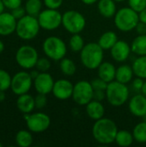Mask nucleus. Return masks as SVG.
Listing matches in <instances>:
<instances>
[{
    "mask_svg": "<svg viewBox=\"0 0 146 147\" xmlns=\"http://www.w3.org/2000/svg\"><path fill=\"white\" fill-rule=\"evenodd\" d=\"M2 146H3V145H2V143L0 142V147H2Z\"/></svg>",
    "mask_w": 146,
    "mask_h": 147,
    "instance_id": "52",
    "label": "nucleus"
},
{
    "mask_svg": "<svg viewBox=\"0 0 146 147\" xmlns=\"http://www.w3.org/2000/svg\"><path fill=\"white\" fill-rule=\"evenodd\" d=\"M134 75L133 67L128 65H121L116 68V76L115 80L122 84H128L132 81Z\"/></svg>",
    "mask_w": 146,
    "mask_h": 147,
    "instance_id": "22",
    "label": "nucleus"
},
{
    "mask_svg": "<svg viewBox=\"0 0 146 147\" xmlns=\"http://www.w3.org/2000/svg\"><path fill=\"white\" fill-rule=\"evenodd\" d=\"M118 131V127L113 120L102 117L95 121L92 127V135L99 144L109 145L115 141Z\"/></svg>",
    "mask_w": 146,
    "mask_h": 147,
    "instance_id": "1",
    "label": "nucleus"
},
{
    "mask_svg": "<svg viewBox=\"0 0 146 147\" xmlns=\"http://www.w3.org/2000/svg\"><path fill=\"white\" fill-rule=\"evenodd\" d=\"M3 3L6 9L12 10V9L21 6L22 0H3Z\"/></svg>",
    "mask_w": 146,
    "mask_h": 147,
    "instance_id": "39",
    "label": "nucleus"
},
{
    "mask_svg": "<svg viewBox=\"0 0 146 147\" xmlns=\"http://www.w3.org/2000/svg\"><path fill=\"white\" fill-rule=\"evenodd\" d=\"M91 85L94 89V90H106L108 84L107 82H105L104 80H102V78H100L99 77L93 79L91 82Z\"/></svg>",
    "mask_w": 146,
    "mask_h": 147,
    "instance_id": "36",
    "label": "nucleus"
},
{
    "mask_svg": "<svg viewBox=\"0 0 146 147\" xmlns=\"http://www.w3.org/2000/svg\"><path fill=\"white\" fill-rule=\"evenodd\" d=\"M141 93H142L144 96H146V81L144 83V85H143L142 90H141Z\"/></svg>",
    "mask_w": 146,
    "mask_h": 147,
    "instance_id": "49",
    "label": "nucleus"
},
{
    "mask_svg": "<svg viewBox=\"0 0 146 147\" xmlns=\"http://www.w3.org/2000/svg\"><path fill=\"white\" fill-rule=\"evenodd\" d=\"M135 29L139 34H146V23H144L139 21V23L137 24Z\"/></svg>",
    "mask_w": 146,
    "mask_h": 147,
    "instance_id": "42",
    "label": "nucleus"
},
{
    "mask_svg": "<svg viewBox=\"0 0 146 147\" xmlns=\"http://www.w3.org/2000/svg\"><path fill=\"white\" fill-rule=\"evenodd\" d=\"M40 28L38 18L27 14L17 21L15 33L23 40H31L38 35Z\"/></svg>",
    "mask_w": 146,
    "mask_h": 147,
    "instance_id": "5",
    "label": "nucleus"
},
{
    "mask_svg": "<svg viewBox=\"0 0 146 147\" xmlns=\"http://www.w3.org/2000/svg\"><path fill=\"white\" fill-rule=\"evenodd\" d=\"M54 85V80L51 74L47 71L40 72L39 75L34 79V87L37 93L48 95L52 93Z\"/></svg>",
    "mask_w": 146,
    "mask_h": 147,
    "instance_id": "14",
    "label": "nucleus"
},
{
    "mask_svg": "<svg viewBox=\"0 0 146 147\" xmlns=\"http://www.w3.org/2000/svg\"><path fill=\"white\" fill-rule=\"evenodd\" d=\"M97 72L98 77L107 83L115 80L116 68L111 62L103 61L97 68Z\"/></svg>",
    "mask_w": 146,
    "mask_h": 147,
    "instance_id": "18",
    "label": "nucleus"
},
{
    "mask_svg": "<svg viewBox=\"0 0 146 147\" xmlns=\"http://www.w3.org/2000/svg\"><path fill=\"white\" fill-rule=\"evenodd\" d=\"M85 107H86L85 108L86 114L90 119L94 121H97L104 117L105 108L103 104L102 103V102L92 100L87 105H85Z\"/></svg>",
    "mask_w": 146,
    "mask_h": 147,
    "instance_id": "20",
    "label": "nucleus"
},
{
    "mask_svg": "<svg viewBox=\"0 0 146 147\" xmlns=\"http://www.w3.org/2000/svg\"><path fill=\"white\" fill-rule=\"evenodd\" d=\"M6 98V95H5V91L0 90V102H3Z\"/></svg>",
    "mask_w": 146,
    "mask_h": 147,
    "instance_id": "46",
    "label": "nucleus"
},
{
    "mask_svg": "<svg viewBox=\"0 0 146 147\" xmlns=\"http://www.w3.org/2000/svg\"><path fill=\"white\" fill-rule=\"evenodd\" d=\"M17 20L13 16L11 12L0 14V35L7 36L15 32Z\"/></svg>",
    "mask_w": 146,
    "mask_h": 147,
    "instance_id": "16",
    "label": "nucleus"
},
{
    "mask_svg": "<svg viewBox=\"0 0 146 147\" xmlns=\"http://www.w3.org/2000/svg\"><path fill=\"white\" fill-rule=\"evenodd\" d=\"M139 21L146 23V8L144 9L143 10H141L140 12H139Z\"/></svg>",
    "mask_w": 146,
    "mask_h": 147,
    "instance_id": "43",
    "label": "nucleus"
},
{
    "mask_svg": "<svg viewBox=\"0 0 146 147\" xmlns=\"http://www.w3.org/2000/svg\"><path fill=\"white\" fill-rule=\"evenodd\" d=\"M105 98H106V90H94V93H93V100L99 101V102H102Z\"/></svg>",
    "mask_w": 146,
    "mask_h": 147,
    "instance_id": "40",
    "label": "nucleus"
},
{
    "mask_svg": "<svg viewBox=\"0 0 146 147\" xmlns=\"http://www.w3.org/2000/svg\"><path fill=\"white\" fill-rule=\"evenodd\" d=\"M132 52L131 45L128 44L125 40H119L110 49V54L112 58L117 62H124L126 61Z\"/></svg>",
    "mask_w": 146,
    "mask_h": 147,
    "instance_id": "15",
    "label": "nucleus"
},
{
    "mask_svg": "<svg viewBox=\"0 0 146 147\" xmlns=\"http://www.w3.org/2000/svg\"><path fill=\"white\" fill-rule=\"evenodd\" d=\"M93 93L94 89L91 83L86 80H81L74 84L71 98L77 105L85 106L93 100Z\"/></svg>",
    "mask_w": 146,
    "mask_h": 147,
    "instance_id": "10",
    "label": "nucleus"
},
{
    "mask_svg": "<svg viewBox=\"0 0 146 147\" xmlns=\"http://www.w3.org/2000/svg\"><path fill=\"white\" fill-rule=\"evenodd\" d=\"M59 69L64 75L71 77L76 73L77 65L73 60H71L68 58H63L59 63Z\"/></svg>",
    "mask_w": 146,
    "mask_h": 147,
    "instance_id": "28",
    "label": "nucleus"
},
{
    "mask_svg": "<svg viewBox=\"0 0 146 147\" xmlns=\"http://www.w3.org/2000/svg\"><path fill=\"white\" fill-rule=\"evenodd\" d=\"M97 7L101 16L105 18L114 17L117 12L116 2L114 0H99Z\"/></svg>",
    "mask_w": 146,
    "mask_h": 147,
    "instance_id": "21",
    "label": "nucleus"
},
{
    "mask_svg": "<svg viewBox=\"0 0 146 147\" xmlns=\"http://www.w3.org/2000/svg\"><path fill=\"white\" fill-rule=\"evenodd\" d=\"M30 75H31V77H32V78L33 79H34L38 75H39V73H40V71L36 69V70H33V71H31L30 72Z\"/></svg>",
    "mask_w": 146,
    "mask_h": 147,
    "instance_id": "45",
    "label": "nucleus"
},
{
    "mask_svg": "<svg viewBox=\"0 0 146 147\" xmlns=\"http://www.w3.org/2000/svg\"><path fill=\"white\" fill-rule=\"evenodd\" d=\"M128 5L137 12H140L146 8V0H128Z\"/></svg>",
    "mask_w": 146,
    "mask_h": 147,
    "instance_id": "34",
    "label": "nucleus"
},
{
    "mask_svg": "<svg viewBox=\"0 0 146 147\" xmlns=\"http://www.w3.org/2000/svg\"><path fill=\"white\" fill-rule=\"evenodd\" d=\"M132 67L136 77L146 78V55L139 56L133 63Z\"/></svg>",
    "mask_w": 146,
    "mask_h": 147,
    "instance_id": "27",
    "label": "nucleus"
},
{
    "mask_svg": "<svg viewBox=\"0 0 146 147\" xmlns=\"http://www.w3.org/2000/svg\"><path fill=\"white\" fill-rule=\"evenodd\" d=\"M62 25L71 34H80L86 26V19L82 13L71 9L62 15Z\"/></svg>",
    "mask_w": 146,
    "mask_h": 147,
    "instance_id": "7",
    "label": "nucleus"
},
{
    "mask_svg": "<svg viewBox=\"0 0 146 147\" xmlns=\"http://www.w3.org/2000/svg\"><path fill=\"white\" fill-rule=\"evenodd\" d=\"M24 7L28 15L37 17L42 10V1L41 0H27Z\"/></svg>",
    "mask_w": 146,
    "mask_h": 147,
    "instance_id": "29",
    "label": "nucleus"
},
{
    "mask_svg": "<svg viewBox=\"0 0 146 147\" xmlns=\"http://www.w3.org/2000/svg\"><path fill=\"white\" fill-rule=\"evenodd\" d=\"M34 102H35V109H41L45 108L47 104L46 95L38 93V95L34 97Z\"/></svg>",
    "mask_w": 146,
    "mask_h": 147,
    "instance_id": "35",
    "label": "nucleus"
},
{
    "mask_svg": "<svg viewBox=\"0 0 146 147\" xmlns=\"http://www.w3.org/2000/svg\"><path fill=\"white\" fill-rule=\"evenodd\" d=\"M74 84L67 79H59L54 82L52 93L59 100H67L72 96Z\"/></svg>",
    "mask_w": 146,
    "mask_h": 147,
    "instance_id": "13",
    "label": "nucleus"
},
{
    "mask_svg": "<svg viewBox=\"0 0 146 147\" xmlns=\"http://www.w3.org/2000/svg\"><path fill=\"white\" fill-rule=\"evenodd\" d=\"M33 84L34 79L29 72L25 71H18L12 77L10 89L15 95L20 96L28 93Z\"/></svg>",
    "mask_w": 146,
    "mask_h": 147,
    "instance_id": "12",
    "label": "nucleus"
},
{
    "mask_svg": "<svg viewBox=\"0 0 146 147\" xmlns=\"http://www.w3.org/2000/svg\"><path fill=\"white\" fill-rule=\"evenodd\" d=\"M117 41L118 37L116 33L114 31H107L100 36L98 44L103 50H110Z\"/></svg>",
    "mask_w": 146,
    "mask_h": 147,
    "instance_id": "23",
    "label": "nucleus"
},
{
    "mask_svg": "<svg viewBox=\"0 0 146 147\" xmlns=\"http://www.w3.org/2000/svg\"><path fill=\"white\" fill-rule=\"evenodd\" d=\"M17 65L25 70H30L35 67L39 54L37 50L29 45H23L20 47L15 55Z\"/></svg>",
    "mask_w": 146,
    "mask_h": 147,
    "instance_id": "8",
    "label": "nucleus"
},
{
    "mask_svg": "<svg viewBox=\"0 0 146 147\" xmlns=\"http://www.w3.org/2000/svg\"><path fill=\"white\" fill-rule=\"evenodd\" d=\"M84 45V40L80 34H73L69 40L70 48L74 53H80Z\"/></svg>",
    "mask_w": 146,
    "mask_h": 147,
    "instance_id": "31",
    "label": "nucleus"
},
{
    "mask_svg": "<svg viewBox=\"0 0 146 147\" xmlns=\"http://www.w3.org/2000/svg\"><path fill=\"white\" fill-rule=\"evenodd\" d=\"M23 118L26 121L28 129L34 134L46 131L51 125V119L49 115L45 113L23 114Z\"/></svg>",
    "mask_w": 146,
    "mask_h": 147,
    "instance_id": "9",
    "label": "nucleus"
},
{
    "mask_svg": "<svg viewBox=\"0 0 146 147\" xmlns=\"http://www.w3.org/2000/svg\"><path fill=\"white\" fill-rule=\"evenodd\" d=\"M144 83H145V81L143 80V78L137 77L136 78H134V79L133 80V89H134L135 90H137V91H141L142 87H143V85H144Z\"/></svg>",
    "mask_w": 146,
    "mask_h": 147,
    "instance_id": "41",
    "label": "nucleus"
},
{
    "mask_svg": "<svg viewBox=\"0 0 146 147\" xmlns=\"http://www.w3.org/2000/svg\"><path fill=\"white\" fill-rule=\"evenodd\" d=\"M139 22V12L131 7H123L117 10L114 16L115 27L121 32H130L135 29Z\"/></svg>",
    "mask_w": 146,
    "mask_h": 147,
    "instance_id": "3",
    "label": "nucleus"
},
{
    "mask_svg": "<svg viewBox=\"0 0 146 147\" xmlns=\"http://www.w3.org/2000/svg\"><path fill=\"white\" fill-rule=\"evenodd\" d=\"M81 1H82V3H83L86 5H92L94 3H97L99 0H81Z\"/></svg>",
    "mask_w": 146,
    "mask_h": 147,
    "instance_id": "44",
    "label": "nucleus"
},
{
    "mask_svg": "<svg viewBox=\"0 0 146 147\" xmlns=\"http://www.w3.org/2000/svg\"><path fill=\"white\" fill-rule=\"evenodd\" d=\"M132 52L138 56L146 55V34H139L132 42Z\"/></svg>",
    "mask_w": 146,
    "mask_h": 147,
    "instance_id": "24",
    "label": "nucleus"
},
{
    "mask_svg": "<svg viewBox=\"0 0 146 147\" xmlns=\"http://www.w3.org/2000/svg\"><path fill=\"white\" fill-rule=\"evenodd\" d=\"M4 48H5V47H4V43L0 40V54L4 51Z\"/></svg>",
    "mask_w": 146,
    "mask_h": 147,
    "instance_id": "48",
    "label": "nucleus"
},
{
    "mask_svg": "<svg viewBox=\"0 0 146 147\" xmlns=\"http://www.w3.org/2000/svg\"><path fill=\"white\" fill-rule=\"evenodd\" d=\"M4 9H5V6L3 3V0H0V14L4 11Z\"/></svg>",
    "mask_w": 146,
    "mask_h": 147,
    "instance_id": "47",
    "label": "nucleus"
},
{
    "mask_svg": "<svg viewBox=\"0 0 146 147\" xmlns=\"http://www.w3.org/2000/svg\"><path fill=\"white\" fill-rule=\"evenodd\" d=\"M37 18L40 28L45 30H54L62 25V14L58 9L46 8L41 10Z\"/></svg>",
    "mask_w": 146,
    "mask_h": 147,
    "instance_id": "11",
    "label": "nucleus"
},
{
    "mask_svg": "<svg viewBox=\"0 0 146 147\" xmlns=\"http://www.w3.org/2000/svg\"><path fill=\"white\" fill-rule=\"evenodd\" d=\"M115 2H118V3H120V2H124V1H126V0H114Z\"/></svg>",
    "mask_w": 146,
    "mask_h": 147,
    "instance_id": "51",
    "label": "nucleus"
},
{
    "mask_svg": "<svg viewBox=\"0 0 146 147\" xmlns=\"http://www.w3.org/2000/svg\"><path fill=\"white\" fill-rule=\"evenodd\" d=\"M42 50L50 59L60 61L66 55L67 47L61 38L58 36H49L43 41Z\"/></svg>",
    "mask_w": 146,
    "mask_h": 147,
    "instance_id": "6",
    "label": "nucleus"
},
{
    "mask_svg": "<svg viewBox=\"0 0 146 147\" xmlns=\"http://www.w3.org/2000/svg\"><path fill=\"white\" fill-rule=\"evenodd\" d=\"M15 144L20 147H29L34 141L32 132L28 130H20L15 137Z\"/></svg>",
    "mask_w": 146,
    "mask_h": 147,
    "instance_id": "25",
    "label": "nucleus"
},
{
    "mask_svg": "<svg viewBox=\"0 0 146 147\" xmlns=\"http://www.w3.org/2000/svg\"><path fill=\"white\" fill-rule=\"evenodd\" d=\"M130 91L126 84L114 80L108 84L106 89V99L114 107L124 105L129 99Z\"/></svg>",
    "mask_w": 146,
    "mask_h": 147,
    "instance_id": "4",
    "label": "nucleus"
},
{
    "mask_svg": "<svg viewBox=\"0 0 146 147\" xmlns=\"http://www.w3.org/2000/svg\"><path fill=\"white\" fill-rule=\"evenodd\" d=\"M64 0H43L45 6L48 9H58L63 4Z\"/></svg>",
    "mask_w": 146,
    "mask_h": 147,
    "instance_id": "37",
    "label": "nucleus"
},
{
    "mask_svg": "<svg viewBox=\"0 0 146 147\" xmlns=\"http://www.w3.org/2000/svg\"><path fill=\"white\" fill-rule=\"evenodd\" d=\"M134 140L138 143L144 144L146 143V122L141 121L138 123L133 131Z\"/></svg>",
    "mask_w": 146,
    "mask_h": 147,
    "instance_id": "30",
    "label": "nucleus"
},
{
    "mask_svg": "<svg viewBox=\"0 0 146 147\" xmlns=\"http://www.w3.org/2000/svg\"><path fill=\"white\" fill-rule=\"evenodd\" d=\"M35 68L40 72H46L51 68V61L49 58L42 57L39 58L37 60V63L35 65Z\"/></svg>",
    "mask_w": 146,
    "mask_h": 147,
    "instance_id": "33",
    "label": "nucleus"
},
{
    "mask_svg": "<svg viewBox=\"0 0 146 147\" xmlns=\"http://www.w3.org/2000/svg\"><path fill=\"white\" fill-rule=\"evenodd\" d=\"M142 119H143V121H145L146 122V114L142 117Z\"/></svg>",
    "mask_w": 146,
    "mask_h": 147,
    "instance_id": "50",
    "label": "nucleus"
},
{
    "mask_svg": "<svg viewBox=\"0 0 146 147\" xmlns=\"http://www.w3.org/2000/svg\"><path fill=\"white\" fill-rule=\"evenodd\" d=\"M16 107L22 114H30L35 109L34 97L28 93L18 96L16 100Z\"/></svg>",
    "mask_w": 146,
    "mask_h": 147,
    "instance_id": "19",
    "label": "nucleus"
},
{
    "mask_svg": "<svg viewBox=\"0 0 146 147\" xmlns=\"http://www.w3.org/2000/svg\"><path fill=\"white\" fill-rule=\"evenodd\" d=\"M134 141L133 133L127 130H119L116 137H115V143L121 147L130 146Z\"/></svg>",
    "mask_w": 146,
    "mask_h": 147,
    "instance_id": "26",
    "label": "nucleus"
},
{
    "mask_svg": "<svg viewBox=\"0 0 146 147\" xmlns=\"http://www.w3.org/2000/svg\"><path fill=\"white\" fill-rule=\"evenodd\" d=\"M11 79L12 77L7 71L0 69V90L6 91L7 90L10 89Z\"/></svg>",
    "mask_w": 146,
    "mask_h": 147,
    "instance_id": "32",
    "label": "nucleus"
},
{
    "mask_svg": "<svg viewBox=\"0 0 146 147\" xmlns=\"http://www.w3.org/2000/svg\"><path fill=\"white\" fill-rule=\"evenodd\" d=\"M10 12H11V14L13 15V16H14L17 21H18L19 19L22 18L24 16L27 15L25 7H22V5L19 6V7H17V8H15V9H12Z\"/></svg>",
    "mask_w": 146,
    "mask_h": 147,
    "instance_id": "38",
    "label": "nucleus"
},
{
    "mask_svg": "<svg viewBox=\"0 0 146 147\" xmlns=\"http://www.w3.org/2000/svg\"><path fill=\"white\" fill-rule=\"evenodd\" d=\"M130 113L137 117H143L146 114V96L142 93L133 96L128 103Z\"/></svg>",
    "mask_w": 146,
    "mask_h": 147,
    "instance_id": "17",
    "label": "nucleus"
},
{
    "mask_svg": "<svg viewBox=\"0 0 146 147\" xmlns=\"http://www.w3.org/2000/svg\"><path fill=\"white\" fill-rule=\"evenodd\" d=\"M104 50L98 42H89L84 45L80 52V60L84 67L96 70L103 62Z\"/></svg>",
    "mask_w": 146,
    "mask_h": 147,
    "instance_id": "2",
    "label": "nucleus"
}]
</instances>
